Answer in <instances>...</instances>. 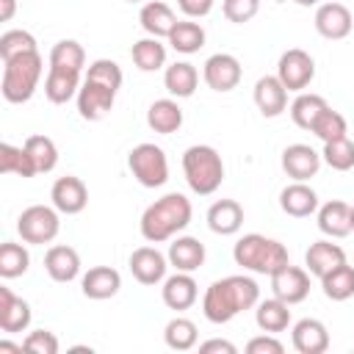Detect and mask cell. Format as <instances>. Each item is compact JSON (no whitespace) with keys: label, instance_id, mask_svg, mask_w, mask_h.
Returning <instances> with one entry per match:
<instances>
[{"label":"cell","instance_id":"obj_1","mask_svg":"<svg viewBox=\"0 0 354 354\" xmlns=\"http://www.w3.org/2000/svg\"><path fill=\"white\" fill-rule=\"evenodd\" d=\"M260 301V288L252 277L232 274L224 279H216L205 296H202V313L210 324H230L238 313L257 307Z\"/></svg>","mask_w":354,"mask_h":354},{"label":"cell","instance_id":"obj_2","mask_svg":"<svg viewBox=\"0 0 354 354\" xmlns=\"http://www.w3.org/2000/svg\"><path fill=\"white\" fill-rule=\"evenodd\" d=\"M194 207L191 199L185 194H166L160 199H155L144 213H141V235L149 243H163L171 241L177 232H183L191 224Z\"/></svg>","mask_w":354,"mask_h":354},{"label":"cell","instance_id":"obj_3","mask_svg":"<svg viewBox=\"0 0 354 354\" xmlns=\"http://www.w3.org/2000/svg\"><path fill=\"white\" fill-rule=\"evenodd\" d=\"M232 260H235V266L254 271V274H266V277L277 274L282 266L290 263L285 243L266 238L260 232H249V235L238 238V243L232 246Z\"/></svg>","mask_w":354,"mask_h":354},{"label":"cell","instance_id":"obj_4","mask_svg":"<svg viewBox=\"0 0 354 354\" xmlns=\"http://www.w3.org/2000/svg\"><path fill=\"white\" fill-rule=\"evenodd\" d=\"M41 72H44V61H41L39 50L22 53V55H14V58L3 61V83H0L3 97L8 102H14V105L28 102L36 94Z\"/></svg>","mask_w":354,"mask_h":354},{"label":"cell","instance_id":"obj_5","mask_svg":"<svg viewBox=\"0 0 354 354\" xmlns=\"http://www.w3.org/2000/svg\"><path fill=\"white\" fill-rule=\"evenodd\" d=\"M183 174L194 194L210 196L224 180V160L207 144H194L183 152Z\"/></svg>","mask_w":354,"mask_h":354},{"label":"cell","instance_id":"obj_6","mask_svg":"<svg viewBox=\"0 0 354 354\" xmlns=\"http://www.w3.org/2000/svg\"><path fill=\"white\" fill-rule=\"evenodd\" d=\"M127 166L144 188H160L169 180V160L158 144L144 141V144L133 147L127 155Z\"/></svg>","mask_w":354,"mask_h":354},{"label":"cell","instance_id":"obj_7","mask_svg":"<svg viewBox=\"0 0 354 354\" xmlns=\"http://www.w3.org/2000/svg\"><path fill=\"white\" fill-rule=\"evenodd\" d=\"M58 230H61V218H58V210L50 205H30L17 218L19 238L33 246H44V243L55 241Z\"/></svg>","mask_w":354,"mask_h":354},{"label":"cell","instance_id":"obj_8","mask_svg":"<svg viewBox=\"0 0 354 354\" xmlns=\"http://www.w3.org/2000/svg\"><path fill=\"white\" fill-rule=\"evenodd\" d=\"M277 77L282 80V86L288 91H304L313 77H315V61L307 50L301 47H290L279 55V64H277Z\"/></svg>","mask_w":354,"mask_h":354},{"label":"cell","instance_id":"obj_9","mask_svg":"<svg viewBox=\"0 0 354 354\" xmlns=\"http://www.w3.org/2000/svg\"><path fill=\"white\" fill-rule=\"evenodd\" d=\"M271 293L282 299L285 304H299L310 293V271L299 266H282L277 274H271Z\"/></svg>","mask_w":354,"mask_h":354},{"label":"cell","instance_id":"obj_10","mask_svg":"<svg viewBox=\"0 0 354 354\" xmlns=\"http://www.w3.org/2000/svg\"><path fill=\"white\" fill-rule=\"evenodd\" d=\"M202 77L205 83L213 88V91H232L241 77H243V69H241V61L230 53H216L205 61V69H202Z\"/></svg>","mask_w":354,"mask_h":354},{"label":"cell","instance_id":"obj_11","mask_svg":"<svg viewBox=\"0 0 354 354\" xmlns=\"http://www.w3.org/2000/svg\"><path fill=\"white\" fill-rule=\"evenodd\" d=\"M50 199H53V207L58 213H66V216H75V213H83L86 205H88V188L80 177H58L53 183V191H50Z\"/></svg>","mask_w":354,"mask_h":354},{"label":"cell","instance_id":"obj_12","mask_svg":"<svg viewBox=\"0 0 354 354\" xmlns=\"http://www.w3.org/2000/svg\"><path fill=\"white\" fill-rule=\"evenodd\" d=\"M321 152H315L310 144H290L282 149V169L290 180H299V183H307L318 174L321 169Z\"/></svg>","mask_w":354,"mask_h":354},{"label":"cell","instance_id":"obj_13","mask_svg":"<svg viewBox=\"0 0 354 354\" xmlns=\"http://www.w3.org/2000/svg\"><path fill=\"white\" fill-rule=\"evenodd\" d=\"M354 28V17L343 3H321L315 8V30L324 39H346Z\"/></svg>","mask_w":354,"mask_h":354},{"label":"cell","instance_id":"obj_14","mask_svg":"<svg viewBox=\"0 0 354 354\" xmlns=\"http://www.w3.org/2000/svg\"><path fill=\"white\" fill-rule=\"evenodd\" d=\"M113 100H116L113 88L91 83V80H83V86L77 91V111H80V116L86 122H100L113 108Z\"/></svg>","mask_w":354,"mask_h":354},{"label":"cell","instance_id":"obj_15","mask_svg":"<svg viewBox=\"0 0 354 354\" xmlns=\"http://www.w3.org/2000/svg\"><path fill=\"white\" fill-rule=\"evenodd\" d=\"M169 257H163L155 246H138L130 254V271L141 285H158L166 279Z\"/></svg>","mask_w":354,"mask_h":354},{"label":"cell","instance_id":"obj_16","mask_svg":"<svg viewBox=\"0 0 354 354\" xmlns=\"http://www.w3.org/2000/svg\"><path fill=\"white\" fill-rule=\"evenodd\" d=\"M122 288V274L111 266H94L83 274L80 279V290L86 299H94V301H105V299H113Z\"/></svg>","mask_w":354,"mask_h":354},{"label":"cell","instance_id":"obj_17","mask_svg":"<svg viewBox=\"0 0 354 354\" xmlns=\"http://www.w3.org/2000/svg\"><path fill=\"white\" fill-rule=\"evenodd\" d=\"M160 296H163V304L169 310H188L194 307L196 296H199V288H196V279L188 274V271H177L171 277L163 279V288H160Z\"/></svg>","mask_w":354,"mask_h":354},{"label":"cell","instance_id":"obj_18","mask_svg":"<svg viewBox=\"0 0 354 354\" xmlns=\"http://www.w3.org/2000/svg\"><path fill=\"white\" fill-rule=\"evenodd\" d=\"M30 304L19 296L11 293V288L0 285V329L8 332V335H17V332H25L30 326Z\"/></svg>","mask_w":354,"mask_h":354},{"label":"cell","instance_id":"obj_19","mask_svg":"<svg viewBox=\"0 0 354 354\" xmlns=\"http://www.w3.org/2000/svg\"><path fill=\"white\" fill-rule=\"evenodd\" d=\"M254 105L266 119H274L288 108V88L277 75H266L254 83Z\"/></svg>","mask_w":354,"mask_h":354},{"label":"cell","instance_id":"obj_20","mask_svg":"<svg viewBox=\"0 0 354 354\" xmlns=\"http://www.w3.org/2000/svg\"><path fill=\"white\" fill-rule=\"evenodd\" d=\"M279 207H282V213H288L293 218H307V216L318 213V194L307 183L293 180L290 185H285L279 191Z\"/></svg>","mask_w":354,"mask_h":354},{"label":"cell","instance_id":"obj_21","mask_svg":"<svg viewBox=\"0 0 354 354\" xmlns=\"http://www.w3.org/2000/svg\"><path fill=\"white\" fill-rule=\"evenodd\" d=\"M169 266H174V271H188L194 274L196 268L205 266V243L199 238H191V235H183V238H174L169 243Z\"/></svg>","mask_w":354,"mask_h":354},{"label":"cell","instance_id":"obj_22","mask_svg":"<svg viewBox=\"0 0 354 354\" xmlns=\"http://www.w3.org/2000/svg\"><path fill=\"white\" fill-rule=\"evenodd\" d=\"M293 348L299 354H324L329 348V332L318 318H301L293 324Z\"/></svg>","mask_w":354,"mask_h":354},{"label":"cell","instance_id":"obj_23","mask_svg":"<svg viewBox=\"0 0 354 354\" xmlns=\"http://www.w3.org/2000/svg\"><path fill=\"white\" fill-rule=\"evenodd\" d=\"M318 230L329 238H346L351 232V205L340 199L318 205Z\"/></svg>","mask_w":354,"mask_h":354},{"label":"cell","instance_id":"obj_24","mask_svg":"<svg viewBox=\"0 0 354 354\" xmlns=\"http://www.w3.org/2000/svg\"><path fill=\"white\" fill-rule=\"evenodd\" d=\"M138 22H141V28H144L149 36H155V39H169L171 28L177 25V17H174V11H171L163 0H149V3L141 6Z\"/></svg>","mask_w":354,"mask_h":354},{"label":"cell","instance_id":"obj_25","mask_svg":"<svg viewBox=\"0 0 354 354\" xmlns=\"http://www.w3.org/2000/svg\"><path fill=\"white\" fill-rule=\"evenodd\" d=\"M80 91V72H72V69H58V66H50L47 69V77H44V97L55 105H64L69 102L72 97H77Z\"/></svg>","mask_w":354,"mask_h":354},{"label":"cell","instance_id":"obj_26","mask_svg":"<svg viewBox=\"0 0 354 354\" xmlns=\"http://www.w3.org/2000/svg\"><path fill=\"white\" fill-rule=\"evenodd\" d=\"M44 268L55 282H72L80 274V254L72 246H50L44 254Z\"/></svg>","mask_w":354,"mask_h":354},{"label":"cell","instance_id":"obj_27","mask_svg":"<svg viewBox=\"0 0 354 354\" xmlns=\"http://www.w3.org/2000/svg\"><path fill=\"white\" fill-rule=\"evenodd\" d=\"M207 227L216 235H235L243 227V207L235 199H218L207 210Z\"/></svg>","mask_w":354,"mask_h":354},{"label":"cell","instance_id":"obj_28","mask_svg":"<svg viewBox=\"0 0 354 354\" xmlns=\"http://www.w3.org/2000/svg\"><path fill=\"white\" fill-rule=\"evenodd\" d=\"M340 263H346V252H343V246H337L332 241H315V243H310V249L304 254L307 271L313 277H318V279L326 271H332L335 266H340Z\"/></svg>","mask_w":354,"mask_h":354},{"label":"cell","instance_id":"obj_29","mask_svg":"<svg viewBox=\"0 0 354 354\" xmlns=\"http://www.w3.org/2000/svg\"><path fill=\"white\" fill-rule=\"evenodd\" d=\"M290 304H285L282 299H266V301H257V310H254V321L263 332L268 335H279L288 329L290 324Z\"/></svg>","mask_w":354,"mask_h":354},{"label":"cell","instance_id":"obj_30","mask_svg":"<svg viewBox=\"0 0 354 354\" xmlns=\"http://www.w3.org/2000/svg\"><path fill=\"white\" fill-rule=\"evenodd\" d=\"M147 124L163 136L177 133L183 127V108L174 100H155L147 111Z\"/></svg>","mask_w":354,"mask_h":354},{"label":"cell","instance_id":"obj_31","mask_svg":"<svg viewBox=\"0 0 354 354\" xmlns=\"http://www.w3.org/2000/svg\"><path fill=\"white\" fill-rule=\"evenodd\" d=\"M196 83H199V72L194 64L188 61H177L171 66H166V75H163V86L171 97H191L196 91Z\"/></svg>","mask_w":354,"mask_h":354},{"label":"cell","instance_id":"obj_32","mask_svg":"<svg viewBox=\"0 0 354 354\" xmlns=\"http://www.w3.org/2000/svg\"><path fill=\"white\" fill-rule=\"evenodd\" d=\"M321 288H324V296L332 299V301H346L354 296V268L348 263H340L335 266L332 271H326L321 277Z\"/></svg>","mask_w":354,"mask_h":354},{"label":"cell","instance_id":"obj_33","mask_svg":"<svg viewBox=\"0 0 354 354\" xmlns=\"http://www.w3.org/2000/svg\"><path fill=\"white\" fill-rule=\"evenodd\" d=\"M169 44L183 55L199 53L205 47V28L199 22H191V19H177V25L169 33Z\"/></svg>","mask_w":354,"mask_h":354},{"label":"cell","instance_id":"obj_34","mask_svg":"<svg viewBox=\"0 0 354 354\" xmlns=\"http://www.w3.org/2000/svg\"><path fill=\"white\" fill-rule=\"evenodd\" d=\"M22 147L30 155V160L36 166V174H47V171H53L58 166V147H55L53 138H47V136H28Z\"/></svg>","mask_w":354,"mask_h":354},{"label":"cell","instance_id":"obj_35","mask_svg":"<svg viewBox=\"0 0 354 354\" xmlns=\"http://www.w3.org/2000/svg\"><path fill=\"white\" fill-rule=\"evenodd\" d=\"M133 55V64L141 69V72H158L163 64H166V47L160 44V39L155 36H147V39H138L130 50Z\"/></svg>","mask_w":354,"mask_h":354},{"label":"cell","instance_id":"obj_36","mask_svg":"<svg viewBox=\"0 0 354 354\" xmlns=\"http://www.w3.org/2000/svg\"><path fill=\"white\" fill-rule=\"evenodd\" d=\"M326 108L329 105H326V100L321 94H304V91H299V97L290 102V119H293L296 127L310 130L315 124V119L321 116V111H326Z\"/></svg>","mask_w":354,"mask_h":354},{"label":"cell","instance_id":"obj_37","mask_svg":"<svg viewBox=\"0 0 354 354\" xmlns=\"http://www.w3.org/2000/svg\"><path fill=\"white\" fill-rule=\"evenodd\" d=\"M50 66L83 72V66H86V50H83V44L75 41V39H61V41H55L53 50H50Z\"/></svg>","mask_w":354,"mask_h":354},{"label":"cell","instance_id":"obj_38","mask_svg":"<svg viewBox=\"0 0 354 354\" xmlns=\"http://www.w3.org/2000/svg\"><path fill=\"white\" fill-rule=\"evenodd\" d=\"M196 337H199V332H196V324L191 318H180L177 315L163 329V340H166V346L171 351H191L196 346Z\"/></svg>","mask_w":354,"mask_h":354},{"label":"cell","instance_id":"obj_39","mask_svg":"<svg viewBox=\"0 0 354 354\" xmlns=\"http://www.w3.org/2000/svg\"><path fill=\"white\" fill-rule=\"evenodd\" d=\"M28 268H30V254L22 243H14V241L0 243V277L3 279L22 277Z\"/></svg>","mask_w":354,"mask_h":354},{"label":"cell","instance_id":"obj_40","mask_svg":"<svg viewBox=\"0 0 354 354\" xmlns=\"http://www.w3.org/2000/svg\"><path fill=\"white\" fill-rule=\"evenodd\" d=\"M0 171L3 174H17V177H33L36 166H33L30 155L25 152V147L0 144Z\"/></svg>","mask_w":354,"mask_h":354},{"label":"cell","instance_id":"obj_41","mask_svg":"<svg viewBox=\"0 0 354 354\" xmlns=\"http://www.w3.org/2000/svg\"><path fill=\"white\" fill-rule=\"evenodd\" d=\"M324 163L335 171H348L354 169V141L348 136L343 138H335V141H326L324 144V152H321Z\"/></svg>","mask_w":354,"mask_h":354},{"label":"cell","instance_id":"obj_42","mask_svg":"<svg viewBox=\"0 0 354 354\" xmlns=\"http://www.w3.org/2000/svg\"><path fill=\"white\" fill-rule=\"evenodd\" d=\"M83 80H91V83H100V86H108V88L119 91L124 77H122V69H119L116 61H111V58H97V61L88 64Z\"/></svg>","mask_w":354,"mask_h":354},{"label":"cell","instance_id":"obj_43","mask_svg":"<svg viewBox=\"0 0 354 354\" xmlns=\"http://www.w3.org/2000/svg\"><path fill=\"white\" fill-rule=\"evenodd\" d=\"M310 133H315V136H318V138L326 144V141L343 138V136L348 133V127H346V119H343V113H337V111L326 108V111H321V116L315 119V124L310 127Z\"/></svg>","mask_w":354,"mask_h":354},{"label":"cell","instance_id":"obj_44","mask_svg":"<svg viewBox=\"0 0 354 354\" xmlns=\"http://www.w3.org/2000/svg\"><path fill=\"white\" fill-rule=\"evenodd\" d=\"M33 50H39V47H36L33 33H28V30H6L0 36V58L3 61L22 55V53H33Z\"/></svg>","mask_w":354,"mask_h":354},{"label":"cell","instance_id":"obj_45","mask_svg":"<svg viewBox=\"0 0 354 354\" xmlns=\"http://www.w3.org/2000/svg\"><path fill=\"white\" fill-rule=\"evenodd\" d=\"M221 11L230 22L235 25H243L249 19H254V14L260 11V0H224L221 3Z\"/></svg>","mask_w":354,"mask_h":354},{"label":"cell","instance_id":"obj_46","mask_svg":"<svg viewBox=\"0 0 354 354\" xmlns=\"http://www.w3.org/2000/svg\"><path fill=\"white\" fill-rule=\"evenodd\" d=\"M22 346H25V351H33V354H58V348H61L58 337L50 329H33L22 340Z\"/></svg>","mask_w":354,"mask_h":354},{"label":"cell","instance_id":"obj_47","mask_svg":"<svg viewBox=\"0 0 354 354\" xmlns=\"http://www.w3.org/2000/svg\"><path fill=\"white\" fill-rule=\"evenodd\" d=\"M246 351H249V354H282L285 346H282L277 337H271V335L266 332V335H260V337H252V340L246 343Z\"/></svg>","mask_w":354,"mask_h":354},{"label":"cell","instance_id":"obj_48","mask_svg":"<svg viewBox=\"0 0 354 354\" xmlns=\"http://www.w3.org/2000/svg\"><path fill=\"white\" fill-rule=\"evenodd\" d=\"M177 6H180V11H183L185 17L196 19V17H207V14H210L213 0H177Z\"/></svg>","mask_w":354,"mask_h":354},{"label":"cell","instance_id":"obj_49","mask_svg":"<svg viewBox=\"0 0 354 354\" xmlns=\"http://www.w3.org/2000/svg\"><path fill=\"white\" fill-rule=\"evenodd\" d=\"M199 351H202V354H210V351H224V354H235L238 348H235V343H230V340L213 337V340H205V343H199Z\"/></svg>","mask_w":354,"mask_h":354},{"label":"cell","instance_id":"obj_50","mask_svg":"<svg viewBox=\"0 0 354 354\" xmlns=\"http://www.w3.org/2000/svg\"><path fill=\"white\" fill-rule=\"evenodd\" d=\"M17 11V0H0V22H8Z\"/></svg>","mask_w":354,"mask_h":354},{"label":"cell","instance_id":"obj_51","mask_svg":"<svg viewBox=\"0 0 354 354\" xmlns=\"http://www.w3.org/2000/svg\"><path fill=\"white\" fill-rule=\"evenodd\" d=\"M25 346H17V343H11V340H0V351H22Z\"/></svg>","mask_w":354,"mask_h":354},{"label":"cell","instance_id":"obj_52","mask_svg":"<svg viewBox=\"0 0 354 354\" xmlns=\"http://www.w3.org/2000/svg\"><path fill=\"white\" fill-rule=\"evenodd\" d=\"M296 3H299V6H318L321 0H296Z\"/></svg>","mask_w":354,"mask_h":354},{"label":"cell","instance_id":"obj_53","mask_svg":"<svg viewBox=\"0 0 354 354\" xmlns=\"http://www.w3.org/2000/svg\"><path fill=\"white\" fill-rule=\"evenodd\" d=\"M351 230H354V205H351Z\"/></svg>","mask_w":354,"mask_h":354},{"label":"cell","instance_id":"obj_54","mask_svg":"<svg viewBox=\"0 0 354 354\" xmlns=\"http://www.w3.org/2000/svg\"><path fill=\"white\" fill-rule=\"evenodd\" d=\"M127 3H138V0H127Z\"/></svg>","mask_w":354,"mask_h":354}]
</instances>
